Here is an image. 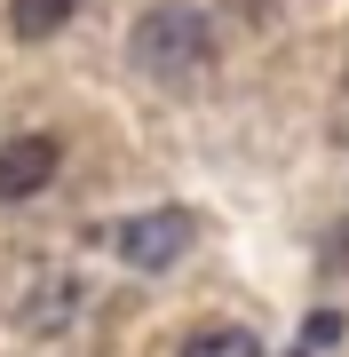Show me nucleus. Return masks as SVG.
<instances>
[{
  "label": "nucleus",
  "instance_id": "nucleus-1",
  "mask_svg": "<svg viewBox=\"0 0 349 357\" xmlns=\"http://www.w3.org/2000/svg\"><path fill=\"white\" fill-rule=\"evenodd\" d=\"M127 56H135L143 79H191V72H207V56H215V24L191 0H159V8L135 16Z\"/></svg>",
  "mask_w": 349,
  "mask_h": 357
},
{
  "label": "nucleus",
  "instance_id": "nucleus-2",
  "mask_svg": "<svg viewBox=\"0 0 349 357\" xmlns=\"http://www.w3.org/2000/svg\"><path fill=\"white\" fill-rule=\"evenodd\" d=\"M104 246L127 270H175L199 246V215H191V206H143V215H119L104 230Z\"/></svg>",
  "mask_w": 349,
  "mask_h": 357
},
{
  "label": "nucleus",
  "instance_id": "nucleus-3",
  "mask_svg": "<svg viewBox=\"0 0 349 357\" xmlns=\"http://www.w3.org/2000/svg\"><path fill=\"white\" fill-rule=\"evenodd\" d=\"M56 167H64V143L56 135H8L0 143V206H24L56 183Z\"/></svg>",
  "mask_w": 349,
  "mask_h": 357
},
{
  "label": "nucleus",
  "instance_id": "nucleus-4",
  "mask_svg": "<svg viewBox=\"0 0 349 357\" xmlns=\"http://www.w3.org/2000/svg\"><path fill=\"white\" fill-rule=\"evenodd\" d=\"M79 16V0H8V32L16 40H48Z\"/></svg>",
  "mask_w": 349,
  "mask_h": 357
},
{
  "label": "nucleus",
  "instance_id": "nucleus-5",
  "mask_svg": "<svg viewBox=\"0 0 349 357\" xmlns=\"http://www.w3.org/2000/svg\"><path fill=\"white\" fill-rule=\"evenodd\" d=\"M175 357H262V342H254L246 326H199Z\"/></svg>",
  "mask_w": 349,
  "mask_h": 357
},
{
  "label": "nucleus",
  "instance_id": "nucleus-6",
  "mask_svg": "<svg viewBox=\"0 0 349 357\" xmlns=\"http://www.w3.org/2000/svg\"><path fill=\"white\" fill-rule=\"evenodd\" d=\"M334 333H341V318H334V310H318V318H310V342H302V357H310V349H325Z\"/></svg>",
  "mask_w": 349,
  "mask_h": 357
}]
</instances>
